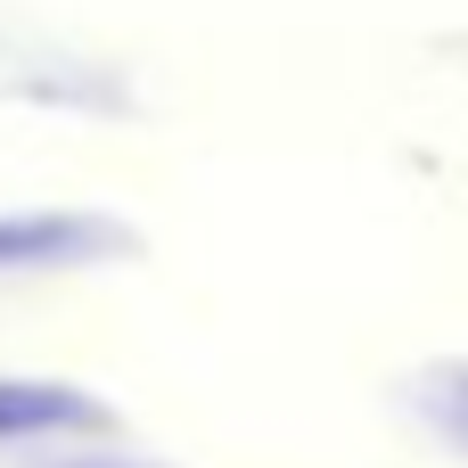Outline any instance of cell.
Here are the masks:
<instances>
[{
    "mask_svg": "<svg viewBox=\"0 0 468 468\" xmlns=\"http://www.w3.org/2000/svg\"><path fill=\"white\" fill-rule=\"evenodd\" d=\"M90 230L82 222H49V214H16V222H0V263H58V255H74Z\"/></svg>",
    "mask_w": 468,
    "mask_h": 468,
    "instance_id": "cell-2",
    "label": "cell"
},
{
    "mask_svg": "<svg viewBox=\"0 0 468 468\" xmlns=\"http://www.w3.org/2000/svg\"><path fill=\"white\" fill-rule=\"evenodd\" d=\"M436 403H444V420H452V436L468 444V370H444V395H436Z\"/></svg>",
    "mask_w": 468,
    "mask_h": 468,
    "instance_id": "cell-3",
    "label": "cell"
},
{
    "mask_svg": "<svg viewBox=\"0 0 468 468\" xmlns=\"http://www.w3.org/2000/svg\"><path fill=\"white\" fill-rule=\"evenodd\" d=\"M66 468H132V461H66Z\"/></svg>",
    "mask_w": 468,
    "mask_h": 468,
    "instance_id": "cell-4",
    "label": "cell"
},
{
    "mask_svg": "<svg viewBox=\"0 0 468 468\" xmlns=\"http://www.w3.org/2000/svg\"><path fill=\"white\" fill-rule=\"evenodd\" d=\"M107 411L74 387H25V378H0V436H49V428H99Z\"/></svg>",
    "mask_w": 468,
    "mask_h": 468,
    "instance_id": "cell-1",
    "label": "cell"
}]
</instances>
